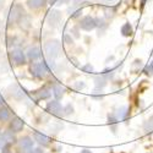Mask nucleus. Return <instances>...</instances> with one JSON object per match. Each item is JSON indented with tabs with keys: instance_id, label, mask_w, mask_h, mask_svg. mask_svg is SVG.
<instances>
[{
	"instance_id": "1",
	"label": "nucleus",
	"mask_w": 153,
	"mask_h": 153,
	"mask_svg": "<svg viewBox=\"0 0 153 153\" xmlns=\"http://www.w3.org/2000/svg\"><path fill=\"white\" fill-rule=\"evenodd\" d=\"M44 50L47 55L49 56V59H55L60 55V52H61V45H60V42L56 41V39H53V41H48L44 45Z\"/></svg>"
},
{
	"instance_id": "2",
	"label": "nucleus",
	"mask_w": 153,
	"mask_h": 153,
	"mask_svg": "<svg viewBox=\"0 0 153 153\" xmlns=\"http://www.w3.org/2000/svg\"><path fill=\"white\" fill-rule=\"evenodd\" d=\"M26 16V12H25L23 7L19 4L14 5L11 7L10 12H9V23H16V22H21V20Z\"/></svg>"
},
{
	"instance_id": "3",
	"label": "nucleus",
	"mask_w": 153,
	"mask_h": 153,
	"mask_svg": "<svg viewBox=\"0 0 153 153\" xmlns=\"http://www.w3.org/2000/svg\"><path fill=\"white\" fill-rule=\"evenodd\" d=\"M48 72H49V68H48L45 61L36 62L31 66V74L37 79H43Z\"/></svg>"
},
{
	"instance_id": "4",
	"label": "nucleus",
	"mask_w": 153,
	"mask_h": 153,
	"mask_svg": "<svg viewBox=\"0 0 153 153\" xmlns=\"http://www.w3.org/2000/svg\"><path fill=\"white\" fill-rule=\"evenodd\" d=\"M61 21V12L58 11V10H52L48 14L47 16V22H48V26L52 27V28H55L59 26V23Z\"/></svg>"
},
{
	"instance_id": "5",
	"label": "nucleus",
	"mask_w": 153,
	"mask_h": 153,
	"mask_svg": "<svg viewBox=\"0 0 153 153\" xmlns=\"http://www.w3.org/2000/svg\"><path fill=\"white\" fill-rule=\"evenodd\" d=\"M47 110L54 117H61L64 114V108L58 100H50L47 104Z\"/></svg>"
},
{
	"instance_id": "6",
	"label": "nucleus",
	"mask_w": 153,
	"mask_h": 153,
	"mask_svg": "<svg viewBox=\"0 0 153 153\" xmlns=\"http://www.w3.org/2000/svg\"><path fill=\"white\" fill-rule=\"evenodd\" d=\"M10 58L11 60L15 62V65H25L26 64V55L22 52L21 49H14L10 53Z\"/></svg>"
},
{
	"instance_id": "7",
	"label": "nucleus",
	"mask_w": 153,
	"mask_h": 153,
	"mask_svg": "<svg viewBox=\"0 0 153 153\" xmlns=\"http://www.w3.org/2000/svg\"><path fill=\"white\" fill-rule=\"evenodd\" d=\"M80 27L85 31H92L93 28L97 27V20L91 16H85L80 21Z\"/></svg>"
},
{
	"instance_id": "8",
	"label": "nucleus",
	"mask_w": 153,
	"mask_h": 153,
	"mask_svg": "<svg viewBox=\"0 0 153 153\" xmlns=\"http://www.w3.org/2000/svg\"><path fill=\"white\" fill-rule=\"evenodd\" d=\"M23 126H25L23 120L20 119V118H17V117L12 118V120L10 121V130H11L12 132H15V134L22 131V130H23Z\"/></svg>"
},
{
	"instance_id": "9",
	"label": "nucleus",
	"mask_w": 153,
	"mask_h": 153,
	"mask_svg": "<svg viewBox=\"0 0 153 153\" xmlns=\"http://www.w3.org/2000/svg\"><path fill=\"white\" fill-rule=\"evenodd\" d=\"M33 140L38 143V145H41L43 147H47L49 146V137L45 136L44 134L42 132H34L33 134Z\"/></svg>"
},
{
	"instance_id": "10",
	"label": "nucleus",
	"mask_w": 153,
	"mask_h": 153,
	"mask_svg": "<svg viewBox=\"0 0 153 153\" xmlns=\"http://www.w3.org/2000/svg\"><path fill=\"white\" fill-rule=\"evenodd\" d=\"M34 96L37 99H48L50 96H52V90L50 88H48L47 86L39 88L38 91L34 92Z\"/></svg>"
},
{
	"instance_id": "11",
	"label": "nucleus",
	"mask_w": 153,
	"mask_h": 153,
	"mask_svg": "<svg viewBox=\"0 0 153 153\" xmlns=\"http://www.w3.org/2000/svg\"><path fill=\"white\" fill-rule=\"evenodd\" d=\"M41 56H42V53H41V49L38 47H32V48H30L27 50V58L30 60H32V61L38 60Z\"/></svg>"
},
{
	"instance_id": "12",
	"label": "nucleus",
	"mask_w": 153,
	"mask_h": 153,
	"mask_svg": "<svg viewBox=\"0 0 153 153\" xmlns=\"http://www.w3.org/2000/svg\"><path fill=\"white\" fill-rule=\"evenodd\" d=\"M33 140L31 138V137H28V136H25V137H22L21 140H20V147L22 148V149H25V151H30V149H32V147H33Z\"/></svg>"
},
{
	"instance_id": "13",
	"label": "nucleus",
	"mask_w": 153,
	"mask_h": 153,
	"mask_svg": "<svg viewBox=\"0 0 153 153\" xmlns=\"http://www.w3.org/2000/svg\"><path fill=\"white\" fill-rule=\"evenodd\" d=\"M11 119V111L7 107H0V121H9Z\"/></svg>"
},
{
	"instance_id": "14",
	"label": "nucleus",
	"mask_w": 153,
	"mask_h": 153,
	"mask_svg": "<svg viewBox=\"0 0 153 153\" xmlns=\"http://www.w3.org/2000/svg\"><path fill=\"white\" fill-rule=\"evenodd\" d=\"M12 97L16 98V99H22L25 98V96H26V93H25V91L22 90V88L17 85H14L12 86V92H11Z\"/></svg>"
},
{
	"instance_id": "15",
	"label": "nucleus",
	"mask_w": 153,
	"mask_h": 153,
	"mask_svg": "<svg viewBox=\"0 0 153 153\" xmlns=\"http://www.w3.org/2000/svg\"><path fill=\"white\" fill-rule=\"evenodd\" d=\"M45 4H47V0H27V5H28V7L34 9V10L41 9V7L45 6Z\"/></svg>"
},
{
	"instance_id": "16",
	"label": "nucleus",
	"mask_w": 153,
	"mask_h": 153,
	"mask_svg": "<svg viewBox=\"0 0 153 153\" xmlns=\"http://www.w3.org/2000/svg\"><path fill=\"white\" fill-rule=\"evenodd\" d=\"M130 117V113H129V109H127V107H121L118 109V113H117V118L119 120H127Z\"/></svg>"
},
{
	"instance_id": "17",
	"label": "nucleus",
	"mask_w": 153,
	"mask_h": 153,
	"mask_svg": "<svg viewBox=\"0 0 153 153\" xmlns=\"http://www.w3.org/2000/svg\"><path fill=\"white\" fill-rule=\"evenodd\" d=\"M107 79L104 77V76H97V77L94 79V85H96V90H102V88H104L107 86Z\"/></svg>"
},
{
	"instance_id": "18",
	"label": "nucleus",
	"mask_w": 153,
	"mask_h": 153,
	"mask_svg": "<svg viewBox=\"0 0 153 153\" xmlns=\"http://www.w3.org/2000/svg\"><path fill=\"white\" fill-rule=\"evenodd\" d=\"M118 118L117 117H114V115H108V123H109V126H110V130L113 132H117L118 130Z\"/></svg>"
},
{
	"instance_id": "19",
	"label": "nucleus",
	"mask_w": 153,
	"mask_h": 153,
	"mask_svg": "<svg viewBox=\"0 0 153 153\" xmlns=\"http://www.w3.org/2000/svg\"><path fill=\"white\" fill-rule=\"evenodd\" d=\"M64 93H65V88L61 87L60 85H55L53 87V94H54V97L56 99H61L62 96H64Z\"/></svg>"
},
{
	"instance_id": "20",
	"label": "nucleus",
	"mask_w": 153,
	"mask_h": 153,
	"mask_svg": "<svg viewBox=\"0 0 153 153\" xmlns=\"http://www.w3.org/2000/svg\"><path fill=\"white\" fill-rule=\"evenodd\" d=\"M131 33H132L131 25H130V23H125L124 26L121 27V34H123L124 37H129V36H131Z\"/></svg>"
},
{
	"instance_id": "21",
	"label": "nucleus",
	"mask_w": 153,
	"mask_h": 153,
	"mask_svg": "<svg viewBox=\"0 0 153 153\" xmlns=\"http://www.w3.org/2000/svg\"><path fill=\"white\" fill-rule=\"evenodd\" d=\"M14 134H15V132H12L11 130H10V131H5V132L3 134V135L5 136V138L7 140L9 145H10V143H14V142H15V136H14Z\"/></svg>"
},
{
	"instance_id": "22",
	"label": "nucleus",
	"mask_w": 153,
	"mask_h": 153,
	"mask_svg": "<svg viewBox=\"0 0 153 153\" xmlns=\"http://www.w3.org/2000/svg\"><path fill=\"white\" fill-rule=\"evenodd\" d=\"M7 145H9V142H7V140L5 138V136L0 135V148H3L5 146H7Z\"/></svg>"
},
{
	"instance_id": "23",
	"label": "nucleus",
	"mask_w": 153,
	"mask_h": 153,
	"mask_svg": "<svg viewBox=\"0 0 153 153\" xmlns=\"http://www.w3.org/2000/svg\"><path fill=\"white\" fill-rule=\"evenodd\" d=\"M114 12H115V7H111V9H105V14H107V17L109 16H113Z\"/></svg>"
},
{
	"instance_id": "24",
	"label": "nucleus",
	"mask_w": 153,
	"mask_h": 153,
	"mask_svg": "<svg viewBox=\"0 0 153 153\" xmlns=\"http://www.w3.org/2000/svg\"><path fill=\"white\" fill-rule=\"evenodd\" d=\"M64 111H65V114H66V115H70V114H72V111H74V108L69 104L66 108H64Z\"/></svg>"
},
{
	"instance_id": "25",
	"label": "nucleus",
	"mask_w": 153,
	"mask_h": 153,
	"mask_svg": "<svg viewBox=\"0 0 153 153\" xmlns=\"http://www.w3.org/2000/svg\"><path fill=\"white\" fill-rule=\"evenodd\" d=\"M82 70H83V71H87V72H92V71H93V68L90 65V64H87V65H85V66L82 68Z\"/></svg>"
},
{
	"instance_id": "26",
	"label": "nucleus",
	"mask_w": 153,
	"mask_h": 153,
	"mask_svg": "<svg viewBox=\"0 0 153 153\" xmlns=\"http://www.w3.org/2000/svg\"><path fill=\"white\" fill-rule=\"evenodd\" d=\"M1 149H3V151H1V153H12V151H11V148H10V145H7V146L3 147Z\"/></svg>"
},
{
	"instance_id": "27",
	"label": "nucleus",
	"mask_w": 153,
	"mask_h": 153,
	"mask_svg": "<svg viewBox=\"0 0 153 153\" xmlns=\"http://www.w3.org/2000/svg\"><path fill=\"white\" fill-rule=\"evenodd\" d=\"M64 41H65V43H66V44H70V43L72 42L71 37H70L69 34H65V36H64Z\"/></svg>"
},
{
	"instance_id": "28",
	"label": "nucleus",
	"mask_w": 153,
	"mask_h": 153,
	"mask_svg": "<svg viewBox=\"0 0 153 153\" xmlns=\"http://www.w3.org/2000/svg\"><path fill=\"white\" fill-rule=\"evenodd\" d=\"M80 15H81V10L79 9V10H76V11L74 12V14H71V17H72V19H75V17H79Z\"/></svg>"
},
{
	"instance_id": "29",
	"label": "nucleus",
	"mask_w": 153,
	"mask_h": 153,
	"mask_svg": "<svg viewBox=\"0 0 153 153\" xmlns=\"http://www.w3.org/2000/svg\"><path fill=\"white\" fill-rule=\"evenodd\" d=\"M83 87H85V83H83V82H77V83L75 85L76 90H81V88H83Z\"/></svg>"
},
{
	"instance_id": "30",
	"label": "nucleus",
	"mask_w": 153,
	"mask_h": 153,
	"mask_svg": "<svg viewBox=\"0 0 153 153\" xmlns=\"http://www.w3.org/2000/svg\"><path fill=\"white\" fill-rule=\"evenodd\" d=\"M88 0H74V3L76 5H79V4H83V3H87Z\"/></svg>"
},
{
	"instance_id": "31",
	"label": "nucleus",
	"mask_w": 153,
	"mask_h": 153,
	"mask_svg": "<svg viewBox=\"0 0 153 153\" xmlns=\"http://www.w3.org/2000/svg\"><path fill=\"white\" fill-rule=\"evenodd\" d=\"M99 1H102V3H104V4H113L114 1H115V0H99Z\"/></svg>"
},
{
	"instance_id": "32",
	"label": "nucleus",
	"mask_w": 153,
	"mask_h": 153,
	"mask_svg": "<svg viewBox=\"0 0 153 153\" xmlns=\"http://www.w3.org/2000/svg\"><path fill=\"white\" fill-rule=\"evenodd\" d=\"M30 153H44V152H43V149H41V148H36V149L31 151Z\"/></svg>"
},
{
	"instance_id": "33",
	"label": "nucleus",
	"mask_w": 153,
	"mask_h": 153,
	"mask_svg": "<svg viewBox=\"0 0 153 153\" xmlns=\"http://www.w3.org/2000/svg\"><path fill=\"white\" fill-rule=\"evenodd\" d=\"M58 1H59V0H49V3H50V4H52V5H54V4H56Z\"/></svg>"
},
{
	"instance_id": "34",
	"label": "nucleus",
	"mask_w": 153,
	"mask_h": 153,
	"mask_svg": "<svg viewBox=\"0 0 153 153\" xmlns=\"http://www.w3.org/2000/svg\"><path fill=\"white\" fill-rule=\"evenodd\" d=\"M3 5H4V0H0V9L3 7Z\"/></svg>"
},
{
	"instance_id": "35",
	"label": "nucleus",
	"mask_w": 153,
	"mask_h": 153,
	"mask_svg": "<svg viewBox=\"0 0 153 153\" xmlns=\"http://www.w3.org/2000/svg\"><path fill=\"white\" fill-rule=\"evenodd\" d=\"M149 66H151V69H152V70H153V61H152V62H151V65H149Z\"/></svg>"
},
{
	"instance_id": "36",
	"label": "nucleus",
	"mask_w": 153,
	"mask_h": 153,
	"mask_svg": "<svg viewBox=\"0 0 153 153\" xmlns=\"http://www.w3.org/2000/svg\"><path fill=\"white\" fill-rule=\"evenodd\" d=\"M1 103H3V102H1V99H0V105H1Z\"/></svg>"
}]
</instances>
